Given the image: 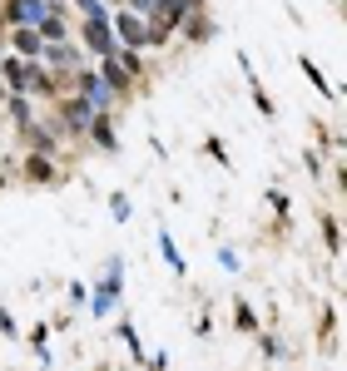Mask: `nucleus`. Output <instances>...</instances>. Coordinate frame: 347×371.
Masks as SVG:
<instances>
[{
    "label": "nucleus",
    "instance_id": "nucleus-3",
    "mask_svg": "<svg viewBox=\"0 0 347 371\" xmlns=\"http://www.w3.org/2000/svg\"><path fill=\"white\" fill-rule=\"evenodd\" d=\"M174 5H194V0H174Z\"/></svg>",
    "mask_w": 347,
    "mask_h": 371
},
{
    "label": "nucleus",
    "instance_id": "nucleus-2",
    "mask_svg": "<svg viewBox=\"0 0 347 371\" xmlns=\"http://www.w3.org/2000/svg\"><path fill=\"white\" fill-rule=\"evenodd\" d=\"M15 45H20V50H25V55H30V50H35V45H40V40H35V30H20V35H15Z\"/></svg>",
    "mask_w": 347,
    "mask_h": 371
},
{
    "label": "nucleus",
    "instance_id": "nucleus-1",
    "mask_svg": "<svg viewBox=\"0 0 347 371\" xmlns=\"http://www.w3.org/2000/svg\"><path fill=\"white\" fill-rule=\"evenodd\" d=\"M25 174H30V179H50V164H45V159H30Z\"/></svg>",
    "mask_w": 347,
    "mask_h": 371
}]
</instances>
